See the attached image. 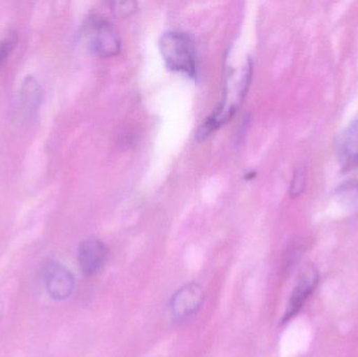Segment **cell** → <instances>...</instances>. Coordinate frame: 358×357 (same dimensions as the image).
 Returning <instances> with one entry per match:
<instances>
[{"instance_id": "6da1fadb", "label": "cell", "mask_w": 358, "mask_h": 357, "mask_svg": "<svg viewBox=\"0 0 358 357\" xmlns=\"http://www.w3.org/2000/svg\"><path fill=\"white\" fill-rule=\"evenodd\" d=\"M161 52L170 69L195 77L197 73V56L194 40L182 31L165 33L161 39Z\"/></svg>"}, {"instance_id": "3957f363", "label": "cell", "mask_w": 358, "mask_h": 357, "mask_svg": "<svg viewBox=\"0 0 358 357\" xmlns=\"http://www.w3.org/2000/svg\"><path fill=\"white\" fill-rule=\"evenodd\" d=\"M204 301V291L201 285L196 282L187 283L178 289L172 296L170 312L176 321H183L197 314Z\"/></svg>"}, {"instance_id": "52a82bcc", "label": "cell", "mask_w": 358, "mask_h": 357, "mask_svg": "<svg viewBox=\"0 0 358 357\" xmlns=\"http://www.w3.org/2000/svg\"><path fill=\"white\" fill-rule=\"evenodd\" d=\"M42 99H43L42 86L36 78L27 75L23 80L17 96L16 109H15L16 119L27 121L35 117L36 113L39 110Z\"/></svg>"}, {"instance_id": "277c9868", "label": "cell", "mask_w": 358, "mask_h": 357, "mask_svg": "<svg viewBox=\"0 0 358 357\" xmlns=\"http://www.w3.org/2000/svg\"><path fill=\"white\" fill-rule=\"evenodd\" d=\"M319 280V272L315 266L308 265L302 270V272L299 275L296 286H294V291L290 295L287 308H286L282 322H288L299 314L308 298L310 297L311 293L315 291Z\"/></svg>"}, {"instance_id": "7a4b0ae2", "label": "cell", "mask_w": 358, "mask_h": 357, "mask_svg": "<svg viewBox=\"0 0 358 357\" xmlns=\"http://www.w3.org/2000/svg\"><path fill=\"white\" fill-rule=\"evenodd\" d=\"M90 50L103 58L115 56L121 50V38L117 29L102 19H92L85 29Z\"/></svg>"}, {"instance_id": "ba28073f", "label": "cell", "mask_w": 358, "mask_h": 357, "mask_svg": "<svg viewBox=\"0 0 358 357\" xmlns=\"http://www.w3.org/2000/svg\"><path fill=\"white\" fill-rule=\"evenodd\" d=\"M108 249L99 239H87L78 249V262L84 276L92 277L98 274L106 263Z\"/></svg>"}, {"instance_id": "5b68a950", "label": "cell", "mask_w": 358, "mask_h": 357, "mask_svg": "<svg viewBox=\"0 0 358 357\" xmlns=\"http://www.w3.org/2000/svg\"><path fill=\"white\" fill-rule=\"evenodd\" d=\"M334 149L343 171L358 169V117L338 134Z\"/></svg>"}, {"instance_id": "8fae6325", "label": "cell", "mask_w": 358, "mask_h": 357, "mask_svg": "<svg viewBox=\"0 0 358 357\" xmlns=\"http://www.w3.org/2000/svg\"><path fill=\"white\" fill-rule=\"evenodd\" d=\"M2 318H3V304L0 301V323H1Z\"/></svg>"}, {"instance_id": "30bf717a", "label": "cell", "mask_w": 358, "mask_h": 357, "mask_svg": "<svg viewBox=\"0 0 358 357\" xmlns=\"http://www.w3.org/2000/svg\"><path fill=\"white\" fill-rule=\"evenodd\" d=\"M17 44V35L15 33L8 34L3 40L0 41V68L10 56Z\"/></svg>"}, {"instance_id": "9c48e42d", "label": "cell", "mask_w": 358, "mask_h": 357, "mask_svg": "<svg viewBox=\"0 0 358 357\" xmlns=\"http://www.w3.org/2000/svg\"><path fill=\"white\" fill-rule=\"evenodd\" d=\"M307 172L303 167L298 168L292 176L290 184L289 194L292 197H299L306 188Z\"/></svg>"}, {"instance_id": "8992f818", "label": "cell", "mask_w": 358, "mask_h": 357, "mask_svg": "<svg viewBox=\"0 0 358 357\" xmlns=\"http://www.w3.org/2000/svg\"><path fill=\"white\" fill-rule=\"evenodd\" d=\"M46 291L52 299L64 301L71 298L75 291V278L62 264L50 261L43 270Z\"/></svg>"}]
</instances>
